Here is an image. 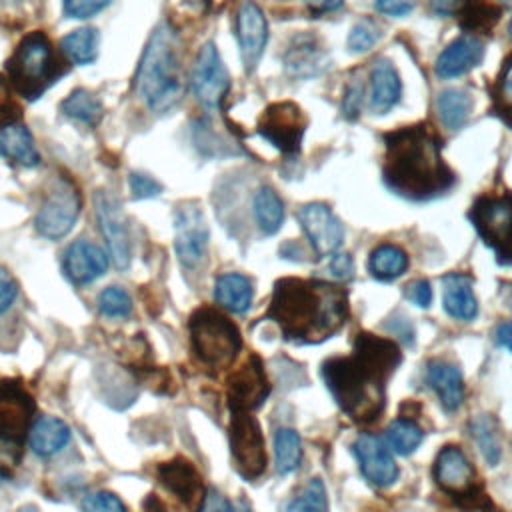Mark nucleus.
Instances as JSON below:
<instances>
[{
  "label": "nucleus",
  "mask_w": 512,
  "mask_h": 512,
  "mask_svg": "<svg viewBox=\"0 0 512 512\" xmlns=\"http://www.w3.org/2000/svg\"><path fill=\"white\" fill-rule=\"evenodd\" d=\"M400 364V350L392 340L362 332L348 356L324 362L322 376L340 410L354 422H374L386 402V382Z\"/></svg>",
  "instance_id": "1"
},
{
  "label": "nucleus",
  "mask_w": 512,
  "mask_h": 512,
  "mask_svg": "<svg viewBox=\"0 0 512 512\" xmlns=\"http://www.w3.org/2000/svg\"><path fill=\"white\" fill-rule=\"evenodd\" d=\"M266 318L278 324L286 340L318 344L344 326L348 294L324 280L282 278L274 286Z\"/></svg>",
  "instance_id": "2"
},
{
  "label": "nucleus",
  "mask_w": 512,
  "mask_h": 512,
  "mask_svg": "<svg viewBox=\"0 0 512 512\" xmlns=\"http://www.w3.org/2000/svg\"><path fill=\"white\" fill-rule=\"evenodd\" d=\"M382 176L394 194L414 202L432 200L454 184V174L442 158L440 142L424 124L386 134Z\"/></svg>",
  "instance_id": "3"
},
{
  "label": "nucleus",
  "mask_w": 512,
  "mask_h": 512,
  "mask_svg": "<svg viewBox=\"0 0 512 512\" xmlns=\"http://www.w3.org/2000/svg\"><path fill=\"white\" fill-rule=\"evenodd\" d=\"M134 90L152 112L170 110L182 96L178 36L168 22L150 34L136 70Z\"/></svg>",
  "instance_id": "4"
},
{
  "label": "nucleus",
  "mask_w": 512,
  "mask_h": 512,
  "mask_svg": "<svg viewBox=\"0 0 512 512\" xmlns=\"http://www.w3.org/2000/svg\"><path fill=\"white\" fill-rule=\"evenodd\" d=\"M6 72L16 94L36 100L64 74V66L48 36L36 30L20 40L6 62Z\"/></svg>",
  "instance_id": "5"
},
{
  "label": "nucleus",
  "mask_w": 512,
  "mask_h": 512,
  "mask_svg": "<svg viewBox=\"0 0 512 512\" xmlns=\"http://www.w3.org/2000/svg\"><path fill=\"white\" fill-rule=\"evenodd\" d=\"M34 400L18 382L0 384V474L18 468L32 430Z\"/></svg>",
  "instance_id": "6"
},
{
  "label": "nucleus",
  "mask_w": 512,
  "mask_h": 512,
  "mask_svg": "<svg viewBox=\"0 0 512 512\" xmlns=\"http://www.w3.org/2000/svg\"><path fill=\"white\" fill-rule=\"evenodd\" d=\"M190 340L198 360L210 368H226L240 352L242 338L238 328L224 314L200 308L190 316Z\"/></svg>",
  "instance_id": "7"
},
{
  "label": "nucleus",
  "mask_w": 512,
  "mask_h": 512,
  "mask_svg": "<svg viewBox=\"0 0 512 512\" xmlns=\"http://www.w3.org/2000/svg\"><path fill=\"white\" fill-rule=\"evenodd\" d=\"M468 216L498 262L512 264V192L480 196Z\"/></svg>",
  "instance_id": "8"
},
{
  "label": "nucleus",
  "mask_w": 512,
  "mask_h": 512,
  "mask_svg": "<svg viewBox=\"0 0 512 512\" xmlns=\"http://www.w3.org/2000/svg\"><path fill=\"white\" fill-rule=\"evenodd\" d=\"M80 204L82 202H80L76 184L66 176H58L50 184L36 212L34 226L38 234H42L48 240L64 238L76 224V218L80 214Z\"/></svg>",
  "instance_id": "9"
},
{
  "label": "nucleus",
  "mask_w": 512,
  "mask_h": 512,
  "mask_svg": "<svg viewBox=\"0 0 512 512\" xmlns=\"http://www.w3.org/2000/svg\"><path fill=\"white\" fill-rule=\"evenodd\" d=\"M230 450L234 466L246 480H256L266 470V448L258 420L248 410H230Z\"/></svg>",
  "instance_id": "10"
},
{
  "label": "nucleus",
  "mask_w": 512,
  "mask_h": 512,
  "mask_svg": "<svg viewBox=\"0 0 512 512\" xmlns=\"http://www.w3.org/2000/svg\"><path fill=\"white\" fill-rule=\"evenodd\" d=\"M94 212L100 226V232L106 240L108 256L112 258L118 270H126L130 264L132 248H130V232L128 220L118 198L106 190H98L94 194Z\"/></svg>",
  "instance_id": "11"
},
{
  "label": "nucleus",
  "mask_w": 512,
  "mask_h": 512,
  "mask_svg": "<svg viewBox=\"0 0 512 512\" xmlns=\"http://www.w3.org/2000/svg\"><path fill=\"white\" fill-rule=\"evenodd\" d=\"M306 128V116L294 102H276L258 122V134L282 154H296Z\"/></svg>",
  "instance_id": "12"
},
{
  "label": "nucleus",
  "mask_w": 512,
  "mask_h": 512,
  "mask_svg": "<svg viewBox=\"0 0 512 512\" xmlns=\"http://www.w3.org/2000/svg\"><path fill=\"white\" fill-rule=\"evenodd\" d=\"M208 224L196 202H184L174 214V248L186 268H194L206 256Z\"/></svg>",
  "instance_id": "13"
},
{
  "label": "nucleus",
  "mask_w": 512,
  "mask_h": 512,
  "mask_svg": "<svg viewBox=\"0 0 512 512\" xmlns=\"http://www.w3.org/2000/svg\"><path fill=\"white\" fill-rule=\"evenodd\" d=\"M228 84V72L216 46L212 42H206L200 48L192 68V90L198 102L208 110L218 108L228 90Z\"/></svg>",
  "instance_id": "14"
},
{
  "label": "nucleus",
  "mask_w": 512,
  "mask_h": 512,
  "mask_svg": "<svg viewBox=\"0 0 512 512\" xmlns=\"http://www.w3.org/2000/svg\"><path fill=\"white\" fill-rule=\"evenodd\" d=\"M298 220L316 254L328 256L340 248L344 240V228L326 204L312 202L302 206L298 210Z\"/></svg>",
  "instance_id": "15"
},
{
  "label": "nucleus",
  "mask_w": 512,
  "mask_h": 512,
  "mask_svg": "<svg viewBox=\"0 0 512 512\" xmlns=\"http://www.w3.org/2000/svg\"><path fill=\"white\" fill-rule=\"evenodd\" d=\"M270 392L264 368L256 356H250L228 382V402L230 410H248L258 408Z\"/></svg>",
  "instance_id": "16"
},
{
  "label": "nucleus",
  "mask_w": 512,
  "mask_h": 512,
  "mask_svg": "<svg viewBox=\"0 0 512 512\" xmlns=\"http://www.w3.org/2000/svg\"><path fill=\"white\" fill-rule=\"evenodd\" d=\"M354 454L362 476L374 486H390L398 478V466L384 446V442L374 434H360L354 442Z\"/></svg>",
  "instance_id": "17"
},
{
  "label": "nucleus",
  "mask_w": 512,
  "mask_h": 512,
  "mask_svg": "<svg viewBox=\"0 0 512 512\" xmlns=\"http://www.w3.org/2000/svg\"><path fill=\"white\" fill-rule=\"evenodd\" d=\"M236 34L240 42V54L244 68L252 72L264 52L266 40H268V22L262 14V10L252 2L244 0L240 10H238V20H236Z\"/></svg>",
  "instance_id": "18"
},
{
  "label": "nucleus",
  "mask_w": 512,
  "mask_h": 512,
  "mask_svg": "<svg viewBox=\"0 0 512 512\" xmlns=\"http://www.w3.org/2000/svg\"><path fill=\"white\" fill-rule=\"evenodd\" d=\"M434 478L436 484L452 496L474 492V468L458 446H444L440 450L434 464Z\"/></svg>",
  "instance_id": "19"
},
{
  "label": "nucleus",
  "mask_w": 512,
  "mask_h": 512,
  "mask_svg": "<svg viewBox=\"0 0 512 512\" xmlns=\"http://www.w3.org/2000/svg\"><path fill=\"white\" fill-rule=\"evenodd\" d=\"M64 274L74 284H90L108 268V254L88 240L72 242L62 258Z\"/></svg>",
  "instance_id": "20"
},
{
  "label": "nucleus",
  "mask_w": 512,
  "mask_h": 512,
  "mask_svg": "<svg viewBox=\"0 0 512 512\" xmlns=\"http://www.w3.org/2000/svg\"><path fill=\"white\" fill-rule=\"evenodd\" d=\"M330 66L328 54L316 36H294L284 54V68L294 78H312Z\"/></svg>",
  "instance_id": "21"
},
{
  "label": "nucleus",
  "mask_w": 512,
  "mask_h": 512,
  "mask_svg": "<svg viewBox=\"0 0 512 512\" xmlns=\"http://www.w3.org/2000/svg\"><path fill=\"white\" fill-rule=\"evenodd\" d=\"M484 58V44L472 36H460L450 42L436 60V74L440 78H456L478 66Z\"/></svg>",
  "instance_id": "22"
},
{
  "label": "nucleus",
  "mask_w": 512,
  "mask_h": 512,
  "mask_svg": "<svg viewBox=\"0 0 512 512\" xmlns=\"http://www.w3.org/2000/svg\"><path fill=\"white\" fill-rule=\"evenodd\" d=\"M402 96V82L388 60H378L370 70V110L374 114H386Z\"/></svg>",
  "instance_id": "23"
},
{
  "label": "nucleus",
  "mask_w": 512,
  "mask_h": 512,
  "mask_svg": "<svg viewBox=\"0 0 512 512\" xmlns=\"http://www.w3.org/2000/svg\"><path fill=\"white\" fill-rule=\"evenodd\" d=\"M0 156L26 168L40 164V154L34 146L32 134L22 122H14L0 130Z\"/></svg>",
  "instance_id": "24"
},
{
  "label": "nucleus",
  "mask_w": 512,
  "mask_h": 512,
  "mask_svg": "<svg viewBox=\"0 0 512 512\" xmlns=\"http://www.w3.org/2000/svg\"><path fill=\"white\" fill-rule=\"evenodd\" d=\"M428 382L434 388V392L440 398V404L444 410L452 412L460 408L464 400V382H462V372L448 362H430L428 364Z\"/></svg>",
  "instance_id": "25"
},
{
  "label": "nucleus",
  "mask_w": 512,
  "mask_h": 512,
  "mask_svg": "<svg viewBox=\"0 0 512 512\" xmlns=\"http://www.w3.org/2000/svg\"><path fill=\"white\" fill-rule=\"evenodd\" d=\"M28 442L36 456L48 458L60 452L70 442V428L64 420L56 416H42L32 424Z\"/></svg>",
  "instance_id": "26"
},
{
  "label": "nucleus",
  "mask_w": 512,
  "mask_h": 512,
  "mask_svg": "<svg viewBox=\"0 0 512 512\" xmlns=\"http://www.w3.org/2000/svg\"><path fill=\"white\" fill-rule=\"evenodd\" d=\"M444 310L456 320H472L478 314V302L472 292V280L464 274L444 278Z\"/></svg>",
  "instance_id": "27"
},
{
  "label": "nucleus",
  "mask_w": 512,
  "mask_h": 512,
  "mask_svg": "<svg viewBox=\"0 0 512 512\" xmlns=\"http://www.w3.org/2000/svg\"><path fill=\"white\" fill-rule=\"evenodd\" d=\"M252 294H254L252 282L242 274L228 272L216 278L214 298L222 308L230 312H236V314L246 312L248 306L252 304Z\"/></svg>",
  "instance_id": "28"
},
{
  "label": "nucleus",
  "mask_w": 512,
  "mask_h": 512,
  "mask_svg": "<svg viewBox=\"0 0 512 512\" xmlns=\"http://www.w3.org/2000/svg\"><path fill=\"white\" fill-rule=\"evenodd\" d=\"M158 478L172 494L184 502H192L200 490V476L196 474L194 466L182 458L158 466Z\"/></svg>",
  "instance_id": "29"
},
{
  "label": "nucleus",
  "mask_w": 512,
  "mask_h": 512,
  "mask_svg": "<svg viewBox=\"0 0 512 512\" xmlns=\"http://www.w3.org/2000/svg\"><path fill=\"white\" fill-rule=\"evenodd\" d=\"M436 108H438V116H440L442 124L448 130H460L470 116L472 100L466 90L448 88L438 94Z\"/></svg>",
  "instance_id": "30"
},
{
  "label": "nucleus",
  "mask_w": 512,
  "mask_h": 512,
  "mask_svg": "<svg viewBox=\"0 0 512 512\" xmlns=\"http://www.w3.org/2000/svg\"><path fill=\"white\" fill-rule=\"evenodd\" d=\"M100 36L96 28H78L60 40V50L74 64L86 66L98 58Z\"/></svg>",
  "instance_id": "31"
},
{
  "label": "nucleus",
  "mask_w": 512,
  "mask_h": 512,
  "mask_svg": "<svg viewBox=\"0 0 512 512\" xmlns=\"http://www.w3.org/2000/svg\"><path fill=\"white\" fill-rule=\"evenodd\" d=\"M408 266V256L402 248L392 244H382L372 250L368 258V270L378 280H394L404 274Z\"/></svg>",
  "instance_id": "32"
},
{
  "label": "nucleus",
  "mask_w": 512,
  "mask_h": 512,
  "mask_svg": "<svg viewBox=\"0 0 512 512\" xmlns=\"http://www.w3.org/2000/svg\"><path fill=\"white\" fill-rule=\"evenodd\" d=\"M254 216L258 222V228L264 234H276L284 222V204L280 196L264 186L254 196Z\"/></svg>",
  "instance_id": "33"
},
{
  "label": "nucleus",
  "mask_w": 512,
  "mask_h": 512,
  "mask_svg": "<svg viewBox=\"0 0 512 512\" xmlns=\"http://www.w3.org/2000/svg\"><path fill=\"white\" fill-rule=\"evenodd\" d=\"M274 456L276 470L280 474H290L300 466L302 460V442L296 430L280 428L274 434Z\"/></svg>",
  "instance_id": "34"
},
{
  "label": "nucleus",
  "mask_w": 512,
  "mask_h": 512,
  "mask_svg": "<svg viewBox=\"0 0 512 512\" xmlns=\"http://www.w3.org/2000/svg\"><path fill=\"white\" fill-rule=\"evenodd\" d=\"M60 108L68 118L84 124H96L102 116V102L96 98V94L84 88L70 92V96L60 104Z\"/></svg>",
  "instance_id": "35"
},
{
  "label": "nucleus",
  "mask_w": 512,
  "mask_h": 512,
  "mask_svg": "<svg viewBox=\"0 0 512 512\" xmlns=\"http://www.w3.org/2000/svg\"><path fill=\"white\" fill-rule=\"evenodd\" d=\"M386 438L394 452L406 456V454H412L420 446L424 432L412 420L396 418L394 422H390V426L386 430Z\"/></svg>",
  "instance_id": "36"
},
{
  "label": "nucleus",
  "mask_w": 512,
  "mask_h": 512,
  "mask_svg": "<svg viewBox=\"0 0 512 512\" xmlns=\"http://www.w3.org/2000/svg\"><path fill=\"white\" fill-rule=\"evenodd\" d=\"M458 14L462 18V26L470 32L490 30L498 20V10H494L492 4H488L486 0H464Z\"/></svg>",
  "instance_id": "37"
},
{
  "label": "nucleus",
  "mask_w": 512,
  "mask_h": 512,
  "mask_svg": "<svg viewBox=\"0 0 512 512\" xmlns=\"http://www.w3.org/2000/svg\"><path fill=\"white\" fill-rule=\"evenodd\" d=\"M286 512H328V500L322 480L310 478L302 494L286 506Z\"/></svg>",
  "instance_id": "38"
},
{
  "label": "nucleus",
  "mask_w": 512,
  "mask_h": 512,
  "mask_svg": "<svg viewBox=\"0 0 512 512\" xmlns=\"http://www.w3.org/2000/svg\"><path fill=\"white\" fill-rule=\"evenodd\" d=\"M494 108L496 112L512 122V54L504 60V66L500 70V76L494 84Z\"/></svg>",
  "instance_id": "39"
},
{
  "label": "nucleus",
  "mask_w": 512,
  "mask_h": 512,
  "mask_svg": "<svg viewBox=\"0 0 512 512\" xmlns=\"http://www.w3.org/2000/svg\"><path fill=\"white\" fill-rule=\"evenodd\" d=\"M98 310L108 318H126L132 312V300L120 286H108L98 296Z\"/></svg>",
  "instance_id": "40"
},
{
  "label": "nucleus",
  "mask_w": 512,
  "mask_h": 512,
  "mask_svg": "<svg viewBox=\"0 0 512 512\" xmlns=\"http://www.w3.org/2000/svg\"><path fill=\"white\" fill-rule=\"evenodd\" d=\"M488 418H480L474 422V434H476V440H478V446L486 458V462L490 466H496L498 460H500V444L496 440V434L494 430L488 426Z\"/></svg>",
  "instance_id": "41"
},
{
  "label": "nucleus",
  "mask_w": 512,
  "mask_h": 512,
  "mask_svg": "<svg viewBox=\"0 0 512 512\" xmlns=\"http://www.w3.org/2000/svg\"><path fill=\"white\" fill-rule=\"evenodd\" d=\"M380 38V32H378V26L370 20H364L360 24H356L350 34H348V48L350 52L354 54H362V52H368Z\"/></svg>",
  "instance_id": "42"
},
{
  "label": "nucleus",
  "mask_w": 512,
  "mask_h": 512,
  "mask_svg": "<svg viewBox=\"0 0 512 512\" xmlns=\"http://www.w3.org/2000/svg\"><path fill=\"white\" fill-rule=\"evenodd\" d=\"M20 104L16 102V92L6 76L0 74V130L18 122Z\"/></svg>",
  "instance_id": "43"
},
{
  "label": "nucleus",
  "mask_w": 512,
  "mask_h": 512,
  "mask_svg": "<svg viewBox=\"0 0 512 512\" xmlns=\"http://www.w3.org/2000/svg\"><path fill=\"white\" fill-rule=\"evenodd\" d=\"M82 512H128L124 502L106 490L86 494L82 498Z\"/></svg>",
  "instance_id": "44"
},
{
  "label": "nucleus",
  "mask_w": 512,
  "mask_h": 512,
  "mask_svg": "<svg viewBox=\"0 0 512 512\" xmlns=\"http://www.w3.org/2000/svg\"><path fill=\"white\" fill-rule=\"evenodd\" d=\"M110 4L112 0H62V10L68 18L84 20V18L96 16Z\"/></svg>",
  "instance_id": "45"
},
{
  "label": "nucleus",
  "mask_w": 512,
  "mask_h": 512,
  "mask_svg": "<svg viewBox=\"0 0 512 512\" xmlns=\"http://www.w3.org/2000/svg\"><path fill=\"white\" fill-rule=\"evenodd\" d=\"M130 190H132V196L142 200V198H154L162 192V186L158 180H154L152 176L148 174H142V172H132L130 178Z\"/></svg>",
  "instance_id": "46"
},
{
  "label": "nucleus",
  "mask_w": 512,
  "mask_h": 512,
  "mask_svg": "<svg viewBox=\"0 0 512 512\" xmlns=\"http://www.w3.org/2000/svg\"><path fill=\"white\" fill-rule=\"evenodd\" d=\"M16 296H18L16 278L6 268H0V314L12 308Z\"/></svg>",
  "instance_id": "47"
},
{
  "label": "nucleus",
  "mask_w": 512,
  "mask_h": 512,
  "mask_svg": "<svg viewBox=\"0 0 512 512\" xmlns=\"http://www.w3.org/2000/svg\"><path fill=\"white\" fill-rule=\"evenodd\" d=\"M362 82H350L346 92H344V100H342V114L348 120H354L360 114V106H362Z\"/></svg>",
  "instance_id": "48"
},
{
  "label": "nucleus",
  "mask_w": 512,
  "mask_h": 512,
  "mask_svg": "<svg viewBox=\"0 0 512 512\" xmlns=\"http://www.w3.org/2000/svg\"><path fill=\"white\" fill-rule=\"evenodd\" d=\"M406 298L420 306V308H428L432 304V288H430V282L426 280H414L406 286Z\"/></svg>",
  "instance_id": "49"
},
{
  "label": "nucleus",
  "mask_w": 512,
  "mask_h": 512,
  "mask_svg": "<svg viewBox=\"0 0 512 512\" xmlns=\"http://www.w3.org/2000/svg\"><path fill=\"white\" fill-rule=\"evenodd\" d=\"M198 512H234V508H232V504L228 502L226 496H222L218 490L210 488L204 494Z\"/></svg>",
  "instance_id": "50"
},
{
  "label": "nucleus",
  "mask_w": 512,
  "mask_h": 512,
  "mask_svg": "<svg viewBox=\"0 0 512 512\" xmlns=\"http://www.w3.org/2000/svg\"><path fill=\"white\" fill-rule=\"evenodd\" d=\"M328 270L334 278H340V280H348L352 278V272H354V264H352V258L348 254H334L328 262Z\"/></svg>",
  "instance_id": "51"
},
{
  "label": "nucleus",
  "mask_w": 512,
  "mask_h": 512,
  "mask_svg": "<svg viewBox=\"0 0 512 512\" xmlns=\"http://www.w3.org/2000/svg\"><path fill=\"white\" fill-rule=\"evenodd\" d=\"M374 6L388 16H404L414 8L412 0H374Z\"/></svg>",
  "instance_id": "52"
},
{
  "label": "nucleus",
  "mask_w": 512,
  "mask_h": 512,
  "mask_svg": "<svg viewBox=\"0 0 512 512\" xmlns=\"http://www.w3.org/2000/svg\"><path fill=\"white\" fill-rule=\"evenodd\" d=\"M432 10L440 16H456L464 0H430Z\"/></svg>",
  "instance_id": "53"
},
{
  "label": "nucleus",
  "mask_w": 512,
  "mask_h": 512,
  "mask_svg": "<svg viewBox=\"0 0 512 512\" xmlns=\"http://www.w3.org/2000/svg\"><path fill=\"white\" fill-rule=\"evenodd\" d=\"M496 340L500 346L508 348L512 352V320L510 322H502L498 328H496Z\"/></svg>",
  "instance_id": "54"
},
{
  "label": "nucleus",
  "mask_w": 512,
  "mask_h": 512,
  "mask_svg": "<svg viewBox=\"0 0 512 512\" xmlns=\"http://www.w3.org/2000/svg\"><path fill=\"white\" fill-rule=\"evenodd\" d=\"M344 0H310V10L312 14H324L336 10Z\"/></svg>",
  "instance_id": "55"
},
{
  "label": "nucleus",
  "mask_w": 512,
  "mask_h": 512,
  "mask_svg": "<svg viewBox=\"0 0 512 512\" xmlns=\"http://www.w3.org/2000/svg\"><path fill=\"white\" fill-rule=\"evenodd\" d=\"M502 2H504V4H510V6H512V0H502Z\"/></svg>",
  "instance_id": "56"
},
{
  "label": "nucleus",
  "mask_w": 512,
  "mask_h": 512,
  "mask_svg": "<svg viewBox=\"0 0 512 512\" xmlns=\"http://www.w3.org/2000/svg\"><path fill=\"white\" fill-rule=\"evenodd\" d=\"M508 30H510V36H512V22H510V26H508Z\"/></svg>",
  "instance_id": "57"
},
{
  "label": "nucleus",
  "mask_w": 512,
  "mask_h": 512,
  "mask_svg": "<svg viewBox=\"0 0 512 512\" xmlns=\"http://www.w3.org/2000/svg\"><path fill=\"white\" fill-rule=\"evenodd\" d=\"M198 2H200V0H198Z\"/></svg>",
  "instance_id": "58"
}]
</instances>
